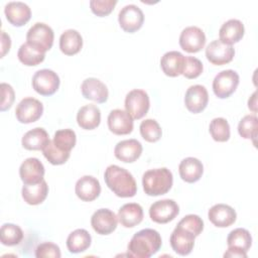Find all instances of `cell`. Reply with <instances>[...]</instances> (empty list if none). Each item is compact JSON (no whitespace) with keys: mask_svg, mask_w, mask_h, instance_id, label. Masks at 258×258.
Returning a JSON list of instances; mask_svg holds the SVG:
<instances>
[{"mask_svg":"<svg viewBox=\"0 0 258 258\" xmlns=\"http://www.w3.org/2000/svg\"><path fill=\"white\" fill-rule=\"evenodd\" d=\"M32 88L41 96H51L59 88V77L48 69L37 71L32 77Z\"/></svg>","mask_w":258,"mask_h":258,"instance_id":"5","label":"cell"},{"mask_svg":"<svg viewBox=\"0 0 258 258\" xmlns=\"http://www.w3.org/2000/svg\"><path fill=\"white\" fill-rule=\"evenodd\" d=\"M209 131L213 139L217 142H226L229 140L231 131L230 125L225 118H214L209 126Z\"/></svg>","mask_w":258,"mask_h":258,"instance_id":"35","label":"cell"},{"mask_svg":"<svg viewBox=\"0 0 258 258\" xmlns=\"http://www.w3.org/2000/svg\"><path fill=\"white\" fill-rule=\"evenodd\" d=\"M24 202L31 206L41 204L47 197L48 185L44 179L33 184H24L21 189Z\"/></svg>","mask_w":258,"mask_h":258,"instance_id":"28","label":"cell"},{"mask_svg":"<svg viewBox=\"0 0 258 258\" xmlns=\"http://www.w3.org/2000/svg\"><path fill=\"white\" fill-rule=\"evenodd\" d=\"M172 173L166 167L149 169L142 176L143 190L150 197H157L168 192L172 186Z\"/></svg>","mask_w":258,"mask_h":258,"instance_id":"3","label":"cell"},{"mask_svg":"<svg viewBox=\"0 0 258 258\" xmlns=\"http://www.w3.org/2000/svg\"><path fill=\"white\" fill-rule=\"evenodd\" d=\"M178 213V205L173 200L169 199L157 201L149 208V217L157 224H166L172 221Z\"/></svg>","mask_w":258,"mask_h":258,"instance_id":"10","label":"cell"},{"mask_svg":"<svg viewBox=\"0 0 258 258\" xmlns=\"http://www.w3.org/2000/svg\"><path fill=\"white\" fill-rule=\"evenodd\" d=\"M107 186L119 198H132L137 192V184L133 175L116 164L109 165L104 173Z\"/></svg>","mask_w":258,"mask_h":258,"instance_id":"1","label":"cell"},{"mask_svg":"<svg viewBox=\"0 0 258 258\" xmlns=\"http://www.w3.org/2000/svg\"><path fill=\"white\" fill-rule=\"evenodd\" d=\"M224 257H238V258H246L247 253L241 250L228 248V250L224 253Z\"/></svg>","mask_w":258,"mask_h":258,"instance_id":"46","label":"cell"},{"mask_svg":"<svg viewBox=\"0 0 258 258\" xmlns=\"http://www.w3.org/2000/svg\"><path fill=\"white\" fill-rule=\"evenodd\" d=\"M257 126L258 119L256 115H246L240 120L238 124V132L244 139L255 140L257 136Z\"/></svg>","mask_w":258,"mask_h":258,"instance_id":"38","label":"cell"},{"mask_svg":"<svg viewBox=\"0 0 258 258\" xmlns=\"http://www.w3.org/2000/svg\"><path fill=\"white\" fill-rule=\"evenodd\" d=\"M185 56L176 50L165 52L160 59V68L162 72L171 78L182 75Z\"/></svg>","mask_w":258,"mask_h":258,"instance_id":"23","label":"cell"},{"mask_svg":"<svg viewBox=\"0 0 258 258\" xmlns=\"http://www.w3.org/2000/svg\"><path fill=\"white\" fill-rule=\"evenodd\" d=\"M4 13L8 22L16 27L23 26L31 17V9L29 6L20 1L8 2L4 7Z\"/></svg>","mask_w":258,"mask_h":258,"instance_id":"18","label":"cell"},{"mask_svg":"<svg viewBox=\"0 0 258 258\" xmlns=\"http://www.w3.org/2000/svg\"><path fill=\"white\" fill-rule=\"evenodd\" d=\"M178 226L190 231L196 237H198L204 230V221L198 215H186L178 223Z\"/></svg>","mask_w":258,"mask_h":258,"instance_id":"40","label":"cell"},{"mask_svg":"<svg viewBox=\"0 0 258 258\" xmlns=\"http://www.w3.org/2000/svg\"><path fill=\"white\" fill-rule=\"evenodd\" d=\"M161 245V236L156 230L143 229L133 235L128 244V251L130 256L149 258L158 252Z\"/></svg>","mask_w":258,"mask_h":258,"instance_id":"2","label":"cell"},{"mask_svg":"<svg viewBox=\"0 0 258 258\" xmlns=\"http://www.w3.org/2000/svg\"><path fill=\"white\" fill-rule=\"evenodd\" d=\"M75 191L77 197L83 202H93L101 192L99 180L92 175H84L76 182Z\"/></svg>","mask_w":258,"mask_h":258,"instance_id":"21","label":"cell"},{"mask_svg":"<svg viewBox=\"0 0 258 258\" xmlns=\"http://www.w3.org/2000/svg\"><path fill=\"white\" fill-rule=\"evenodd\" d=\"M110 131L116 135H127L133 131V118L127 111L114 109L109 113L107 119Z\"/></svg>","mask_w":258,"mask_h":258,"instance_id":"16","label":"cell"},{"mask_svg":"<svg viewBox=\"0 0 258 258\" xmlns=\"http://www.w3.org/2000/svg\"><path fill=\"white\" fill-rule=\"evenodd\" d=\"M11 47V38L10 36L4 31H1V57H3Z\"/></svg>","mask_w":258,"mask_h":258,"instance_id":"45","label":"cell"},{"mask_svg":"<svg viewBox=\"0 0 258 258\" xmlns=\"http://www.w3.org/2000/svg\"><path fill=\"white\" fill-rule=\"evenodd\" d=\"M118 221L125 228H133L143 220V209L139 204L128 203L118 211Z\"/></svg>","mask_w":258,"mask_h":258,"instance_id":"24","label":"cell"},{"mask_svg":"<svg viewBox=\"0 0 258 258\" xmlns=\"http://www.w3.org/2000/svg\"><path fill=\"white\" fill-rule=\"evenodd\" d=\"M0 89H1V96H2L0 110L4 112L11 108L15 99V93L13 88L6 83H2L0 86Z\"/></svg>","mask_w":258,"mask_h":258,"instance_id":"44","label":"cell"},{"mask_svg":"<svg viewBox=\"0 0 258 258\" xmlns=\"http://www.w3.org/2000/svg\"><path fill=\"white\" fill-rule=\"evenodd\" d=\"M92 242L90 233L85 229H77L73 231L67 239V247L71 253L78 254L86 251Z\"/></svg>","mask_w":258,"mask_h":258,"instance_id":"31","label":"cell"},{"mask_svg":"<svg viewBox=\"0 0 258 258\" xmlns=\"http://www.w3.org/2000/svg\"><path fill=\"white\" fill-rule=\"evenodd\" d=\"M239 75L233 70L220 72L213 81V92L220 99L229 98L239 85Z\"/></svg>","mask_w":258,"mask_h":258,"instance_id":"7","label":"cell"},{"mask_svg":"<svg viewBox=\"0 0 258 258\" xmlns=\"http://www.w3.org/2000/svg\"><path fill=\"white\" fill-rule=\"evenodd\" d=\"M118 22L125 32L133 33L142 27L144 14L137 5L129 4L120 10L118 14Z\"/></svg>","mask_w":258,"mask_h":258,"instance_id":"9","label":"cell"},{"mask_svg":"<svg viewBox=\"0 0 258 258\" xmlns=\"http://www.w3.org/2000/svg\"><path fill=\"white\" fill-rule=\"evenodd\" d=\"M49 141L50 140L45 129L36 127L27 131L23 135L21 144L27 150H42Z\"/></svg>","mask_w":258,"mask_h":258,"instance_id":"29","label":"cell"},{"mask_svg":"<svg viewBox=\"0 0 258 258\" xmlns=\"http://www.w3.org/2000/svg\"><path fill=\"white\" fill-rule=\"evenodd\" d=\"M150 107L149 96L144 90L134 89L125 98V109L133 119L143 118Z\"/></svg>","mask_w":258,"mask_h":258,"instance_id":"6","label":"cell"},{"mask_svg":"<svg viewBox=\"0 0 258 258\" xmlns=\"http://www.w3.org/2000/svg\"><path fill=\"white\" fill-rule=\"evenodd\" d=\"M178 172L182 180L188 183H194L202 177L204 165L202 161L196 157H186L180 161Z\"/></svg>","mask_w":258,"mask_h":258,"instance_id":"26","label":"cell"},{"mask_svg":"<svg viewBox=\"0 0 258 258\" xmlns=\"http://www.w3.org/2000/svg\"><path fill=\"white\" fill-rule=\"evenodd\" d=\"M235 55V49L232 45L222 42L220 39L213 40L206 47V56L208 60L216 66H223L232 61Z\"/></svg>","mask_w":258,"mask_h":258,"instance_id":"13","label":"cell"},{"mask_svg":"<svg viewBox=\"0 0 258 258\" xmlns=\"http://www.w3.org/2000/svg\"><path fill=\"white\" fill-rule=\"evenodd\" d=\"M51 141L58 149L66 152H71L76 145L77 136L75 131L72 129H60L54 133Z\"/></svg>","mask_w":258,"mask_h":258,"instance_id":"36","label":"cell"},{"mask_svg":"<svg viewBox=\"0 0 258 258\" xmlns=\"http://www.w3.org/2000/svg\"><path fill=\"white\" fill-rule=\"evenodd\" d=\"M60 256L59 247L51 242L40 243L35 249V257L37 258H59Z\"/></svg>","mask_w":258,"mask_h":258,"instance_id":"43","label":"cell"},{"mask_svg":"<svg viewBox=\"0 0 258 258\" xmlns=\"http://www.w3.org/2000/svg\"><path fill=\"white\" fill-rule=\"evenodd\" d=\"M42 113V103L32 97H26L22 99L15 109L16 119L23 124H29L37 121L41 117Z\"/></svg>","mask_w":258,"mask_h":258,"instance_id":"8","label":"cell"},{"mask_svg":"<svg viewBox=\"0 0 258 258\" xmlns=\"http://www.w3.org/2000/svg\"><path fill=\"white\" fill-rule=\"evenodd\" d=\"M208 218L211 223L218 228H227L236 222V211L229 205H214L208 212Z\"/></svg>","mask_w":258,"mask_h":258,"instance_id":"19","label":"cell"},{"mask_svg":"<svg viewBox=\"0 0 258 258\" xmlns=\"http://www.w3.org/2000/svg\"><path fill=\"white\" fill-rule=\"evenodd\" d=\"M83 47V37L76 29L64 30L59 37V48L66 55L77 54Z\"/></svg>","mask_w":258,"mask_h":258,"instance_id":"30","label":"cell"},{"mask_svg":"<svg viewBox=\"0 0 258 258\" xmlns=\"http://www.w3.org/2000/svg\"><path fill=\"white\" fill-rule=\"evenodd\" d=\"M17 56L20 62H22L24 66L34 67L44 60L45 53L35 48L28 42H25L20 45L17 52Z\"/></svg>","mask_w":258,"mask_h":258,"instance_id":"33","label":"cell"},{"mask_svg":"<svg viewBox=\"0 0 258 258\" xmlns=\"http://www.w3.org/2000/svg\"><path fill=\"white\" fill-rule=\"evenodd\" d=\"M19 175L24 184L40 182L43 179L44 166L38 158H26L19 167Z\"/></svg>","mask_w":258,"mask_h":258,"instance_id":"17","label":"cell"},{"mask_svg":"<svg viewBox=\"0 0 258 258\" xmlns=\"http://www.w3.org/2000/svg\"><path fill=\"white\" fill-rule=\"evenodd\" d=\"M256 95H257V92H254L248 100V108L250 110H252L254 113L257 112V98H256Z\"/></svg>","mask_w":258,"mask_h":258,"instance_id":"47","label":"cell"},{"mask_svg":"<svg viewBox=\"0 0 258 258\" xmlns=\"http://www.w3.org/2000/svg\"><path fill=\"white\" fill-rule=\"evenodd\" d=\"M245 33V27L239 19H229L221 26L219 30L220 40L226 44L232 45L242 39Z\"/></svg>","mask_w":258,"mask_h":258,"instance_id":"25","label":"cell"},{"mask_svg":"<svg viewBox=\"0 0 258 258\" xmlns=\"http://www.w3.org/2000/svg\"><path fill=\"white\" fill-rule=\"evenodd\" d=\"M142 145L136 139H126L119 141L114 148V155L117 159L131 163L136 161L142 153Z\"/></svg>","mask_w":258,"mask_h":258,"instance_id":"22","label":"cell"},{"mask_svg":"<svg viewBox=\"0 0 258 258\" xmlns=\"http://www.w3.org/2000/svg\"><path fill=\"white\" fill-rule=\"evenodd\" d=\"M42 153L48 162L53 165H60L66 163L71 155V152H66L58 149L51 140L42 149Z\"/></svg>","mask_w":258,"mask_h":258,"instance_id":"39","label":"cell"},{"mask_svg":"<svg viewBox=\"0 0 258 258\" xmlns=\"http://www.w3.org/2000/svg\"><path fill=\"white\" fill-rule=\"evenodd\" d=\"M118 217L109 209H99L91 217V225L99 235H109L117 228Z\"/></svg>","mask_w":258,"mask_h":258,"instance_id":"12","label":"cell"},{"mask_svg":"<svg viewBox=\"0 0 258 258\" xmlns=\"http://www.w3.org/2000/svg\"><path fill=\"white\" fill-rule=\"evenodd\" d=\"M228 248L248 252L252 245V236L250 232L244 228L232 230L227 237Z\"/></svg>","mask_w":258,"mask_h":258,"instance_id":"32","label":"cell"},{"mask_svg":"<svg viewBox=\"0 0 258 258\" xmlns=\"http://www.w3.org/2000/svg\"><path fill=\"white\" fill-rule=\"evenodd\" d=\"M116 4L117 0H91L90 8L95 15L104 17L113 11Z\"/></svg>","mask_w":258,"mask_h":258,"instance_id":"42","label":"cell"},{"mask_svg":"<svg viewBox=\"0 0 258 258\" xmlns=\"http://www.w3.org/2000/svg\"><path fill=\"white\" fill-rule=\"evenodd\" d=\"M209 102V94L205 86L194 85L190 86L184 95V104L186 109L194 113L198 114L204 111Z\"/></svg>","mask_w":258,"mask_h":258,"instance_id":"15","label":"cell"},{"mask_svg":"<svg viewBox=\"0 0 258 258\" xmlns=\"http://www.w3.org/2000/svg\"><path fill=\"white\" fill-rule=\"evenodd\" d=\"M140 134L147 142H156L161 138L162 129L154 119H145L139 126Z\"/></svg>","mask_w":258,"mask_h":258,"instance_id":"37","label":"cell"},{"mask_svg":"<svg viewBox=\"0 0 258 258\" xmlns=\"http://www.w3.org/2000/svg\"><path fill=\"white\" fill-rule=\"evenodd\" d=\"M205 44V32L198 26H187L179 35V45L186 52H199L204 48Z\"/></svg>","mask_w":258,"mask_h":258,"instance_id":"11","label":"cell"},{"mask_svg":"<svg viewBox=\"0 0 258 258\" xmlns=\"http://www.w3.org/2000/svg\"><path fill=\"white\" fill-rule=\"evenodd\" d=\"M23 239V231L17 225L6 223L1 226L0 240L5 246H15L20 244Z\"/></svg>","mask_w":258,"mask_h":258,"instance_id":"34","label":"cell"},{"mask_svg":"<svg viewBox=\"0 0 258 258\" xmlns=\"http://www.w3.org/2000/svg\"><path fill=\"white\" fill-rule=\"evenodd\" d=\"M81 91L84 98L102 104L108 100L109 91L107 86L96 78H88L83 81Z\"/></svg>","mask_w":258,"mask_h":258,"instance_id":"20","label":"cell"},{"mask_svg":"<svg viewBox=\"0 0 258 258\" xmlns=\"http://www.w3.org/2000/svg\"><path fill=\"white\" fill-rule=\"evenodd\" d=\"M78 125L85 130H93L100 125L101 111L94 105L89 104L81 107L77 113Z\"/></svg>","mask_w":258,"mask_h":258,"instance_id":"27","label":"cell"},{"mask_svg":"<svg viewBox=\"0 0 258 258\" xmlns=\"http://www.w3.org/2000/svg\"><path fill=\"white\" fill-rule=\"evenodd\" d=\"M196 236L188 230L176 225L172 231L169 242L172 250L178 255H188L195 246Z\"/></svg>","mask_w":258,"mask_h":258,"instance_id":"14","label":"cell"},{"mask_svg":"<svg viewBox=\"0 0 258 258\" xmlns=\"http://www.w3.org/2000/svg\"><path fill=\"white\" fill-rule=\"evenodd\" d=\"M203 62L195 56H185L182 76L186 79H196L203 73Z\"/></svg>","mask_w":258,"mask_h":258,"instance_id":"41","label":"cell"},{"mask_svg":"<svg viewBox=\"0 0 258 258\" xmlns=\"http://www.w3.org/2000/svg\"><path fill=\"white\" fill-rule=\"evenodd\" d=\"M54 33L52 28L42 22L33 24L26 33V42L42 52L49 50L53 44Z\"/></svg>","mask_w":258,"mask_h":258,"instance_id":"4","label":"cell"}]
</instances>
